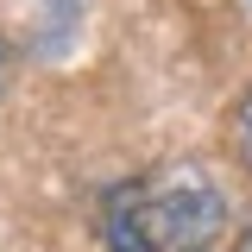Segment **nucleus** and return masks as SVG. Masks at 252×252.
Returning a JSON list of instances; mask_svg holds the SVG:
<instances>
[{
	"label": "nucleus",
	"mask_w": 252,
	"mask_h": 252,
	"mask_svg": "<svg viewBox=\"0 0 252 252\" xmlns=\"http://www.w3.org/2000/svg\"><path fill=\"white\" fill-rule=\"evenodd\" d=\"M240 158H246V170H252V94L240 101Z\"/></svg>",
	"instance_id": "2"
},
{
	"label": "nucleus",
	"mask_w": 252,
	"mask_h": 252,
	"mask_svg": "<svg viewBox=\"0 0 252 252\" xmlns=\"http://www.w3.org/2000/svg\"><path fill=\"white\" fill-rule=\"evenodd\" d=\"M220 227H227V202L195 164L126 183L107 202V246L114 252H195Z\"/></svg>",
	"instance_id": "1"
},
{
	"label": "nucleus",
	"mask_w": 252,
	"mask_h": 252,
	"mask_svg": "<svg viewBox=\"0 0 252 252\" xmlns=\"http://www.w3.org/2000/svg\"><path fill=\"white\" fill-rule=\"evenodd\" d=\"M233 252H252V227H240V240H233Z\"/></svg>",
	"instance_id": "3"
}]
</instances>
